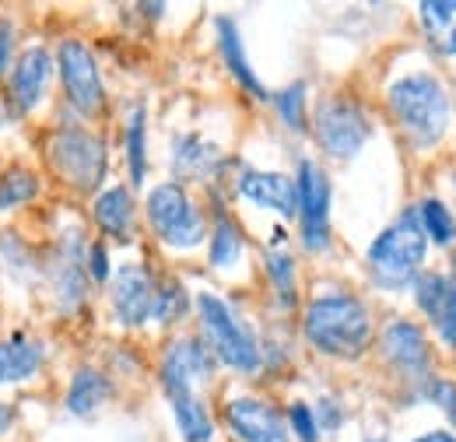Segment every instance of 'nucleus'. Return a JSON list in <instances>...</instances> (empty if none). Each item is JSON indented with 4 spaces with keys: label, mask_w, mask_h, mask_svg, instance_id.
Instances as JSON below:
<instances>
[{
    "label": "nucleus",
    "mask_w": 456,
    "mask_h": 442,
    "mask_svg": "<svg viewBox=\"0 0 456 442\" xmlns=\"http://www.w3.org/2000/svg\"><path fill=\"white\" fill-rule=\"evenodd\" d=\"M383 355L397 365L403 376H428V365H432V355H428V340L425 333L418 331L414 323H390L383 331Z\"/></svg>",
    "instance_id": "2eb2a0df"
},
{
    "label": "nucleus",
    "mask_w": 456,
    "mask_h": 442,
    "mask_svg": "<svg viewBox=\"0 0 456 442\" xmlns=\"http://www.w3.org/2000/svg\"><path fill=\"white\" fill-rule=\"evenodd\" d=\"M418 442H456L450 432H428V436H421Z\"/></svg>",
    "instance_id": "e433bc0d"
},
{
    "label": "nucleus",
    "mask_w": 456,
    "mask_h": 442,
    "mask_svg": "<svg viewBox=\"0 0 456 442\" xmlns=\"http://www.w3.org/2000/svg\"><path fill=\"white\" fill-rule=\"evenodd\" d=\"M0 119H4V116H0Z\"/></svg>",
    "instance_id": "58836bf2"
},
{
    "label": "nucleus",
    "mask_w": 456,
    "mask_h": 442,
    "mask_svg": "<svg viewBox=\"0 0 456 442\" xmlns=\"http://www.w3.org/2000/svg\"><path fill=\"white\" fill-rule=\"evenodd\" d=\"M218 162H222V151L211 141H204L200 134H186V137L175 141V151H172L175 176H183V179H208L218 168Z\"/></svg>",
    "instance_id": "a211bd4d"
},
{
    "label": "nucleus",
    "mask_w": 456,
    "mask_h": 442,
    "mask_svg": "<svg viewBox=\"0 0 456 442\" xmlns=\"http://www.w3.org/2000/svg\"><path fill=\"white\" fill-rule=\"evenodd\" d=\"M372 127L362 106L347 102V99H327L316 110V141L330 159H351L362 151V144L369 141Z\"/></svg>",
    "instance_id": "6e6552de"
},
{
    "label": "nucleus",
    "mask_w": 456,
    "mask_h": 442,
    "mask_svg": "<svg viewBox=\"0 0 456 442\" xmlns=\"http://www.w3.org/2000/svg\"><path fill=\"white\" fill-rule=\"evenodd\" d=\"M320 418H323V429H338V425H341V411L334 407V400H323Z\"/></svg>",
    "instance_id": "f704fd0d"
},
{
    "label": "nucleus",
    "mask_w": 456,
    "mask_h": 442,
    "mask_svg": "<svg viewBox=\"0 0 456 442\" xmlns=\"http://www.w3.org/2000/svg\"><path fill=\"white\" fill-rule=\"evenodd\" d=\"M288 425H291V432H295L298 442H320V422H316V414H313L309 404L295 400L288 407Z\"/></svg>",
    "instance_id": "c756f323"
},
{
    "label": "nucleus",
    "mask_w": 456,
    "mask_h": 442,
    "mask_svg": "<svg viewBox=\"0 0 456 442\" xmlns=\"http://www.w3.org/2000/svg\"><path fill=\"white\" fill-rule=\"evenodd\" d=\"M43 362H46L43 340H32V337H21V333L0 340V387L28 383L39 372Z\"/></svg>",
    "instance_id": "dca6fc26"
},
{
    "label": "nucleus",
    "mask_w": 456,
    "mask_h": 442,
    "mask_svg": "<svg viewBox=\"0 0 456 442\" xmlns=\"http://www.w3.org/2000/svg\"><path fill=\"white\" fill-rule=\"evenodd\" d=\"M390 110L403 127V134L418 144L428 148L446 134L450 123V99L439 78L432 74H407L390 85Z\"/></svg>",
    "instance_id": "f03ea898"
},
{
    "label": "nucleus",
    "mask_w": 456,
    "mask_h": 442,
    "mask_svg": "<svg viewBox=\"0 0 456 442\" xmlns=\"http://www.w3.org/2000/svg\"><path fill=\"white\" fill-rule=\"evenodd\" d=\"M110 302H113V316L123 327H141L151 320L155 309V281L141 264H126L116 271Z\"/></svg>",
    "instance_id": "9b49d317"
},
{
    "label": "nucleus",
    "mask_w": 456,
    "mask_h": 442,
    "mask_svg": "<svg viewBox=\"0 0 456 442\" xmlns=\"http://www.w3.org/2000/svg\"><path fill=\"white\" fill-rule=\"evenodd\" d=\"M432 320H436V331L450 344H456V277H446V288H443L439 306L432 309Z\"/></svg>",
    "instance_id": "cd10ccee"
},
{
    "label": "nucleus",
    "mask_w": 456,
    "mask_h": 442,
    "mask_svg": "<svg viewBox=\"0 0 456 442\" xmlns=\"http://www.w3.org/2000/svg\"><path fill=\"white\" fill-rule=\"evenodd\" d=\"M88 274H92V281H106L110 277V257H106V246L102 242H92L88 246Z\"/></svg>",
    "instance_id": "72a5a7b5"
},
{
    "label": "nucleus",
    "mask_w": 456,
    "mask_h": 442,
    "mask_svg": "<svg viewBox=\"0 0 456 442\" xmlns=\"http://www.w3.org/2000/svg\"><path fill=\"white\" fill-rule=\"evenodd\" d=\"M211 376H215V355L200 340L183 337L166 351V362H162L166 393H197V387L208 383Z\"/></svg>",
    "instance_id": "9d476101"
},
{
    "label": "nucleus",
    "mask_w": 456,
    "mask_h": 442,
    "mask_svg": "<svg viewBox=\"0 0 456 442\" xmlns=\"http://www.w3.org/2000/svg\"><path fill=\"white\" fill-rule=\"evenodd\" d=\"M428 397H432V400H436V404H439V407H443V411L456 422V383L436 380V383L428 387Z\"/></svg>",
    "instance_id": "473e14b6"
},
{
    "label": "nucleus",
    "mask_w": 456,
    "mask_h": 442,
    "mask_svg": "<svg viewBox=\"0 0 456 442\" xmlns=\"http://www.w3.org/2000/svg\"><path fill=\"white\" fill-rule=\"evenodd\" d=\"M372 442H387V439H372Z\"/></svg>",
    "instance_id": "4c0bfd02"
},
{
    "label": "nucleus",
    "mask_w": 456,
    "mask_h": 442,
    "mask_svg": "<svg viewBox=\"0 0 456 442\" xmlns=\"http://www.w3.org/2000/svg\"><path fill=\"white\" fill-rule=\"evenodd\" d=\"M50 162L74 190H95L106 176V144L85 127H60L50 141Z\"/></svg>",
    "instance_id": "423d86ee"
},
{
    "label": "nucleus",
    "mask_w": 456,
    "mask_h": 442,
    "mask_svg": "<svg viewBox=\"0 0 456 442\" xmlns=\"http://www.w3.org/2000/svg\"><path fill=\"white\" fill-rule=\"evenodd\" d=\"M57 70L63 78V92L67 102L81 116H95L106 102V88H102V74H99V60L95 53L81 43V39H63L57 50Z\"/></svg>",
    "instance_id": "0eeeda50"
},
{
    "label": "nucleus",
    "mask_w": 456,
    "mask_h": 442,
    "mask_svg": "<svg viewBox=\"0 0 456 442\" xmlns=\"http://www.w3.org/2000/svg\"><path fill=\"white\" fill-rule=\"evenodd\" d=\"M425 242H428V235L421 228L418 211H403L369 246V271L376 277V284H383V288H403V284H411L418 277V271H421Z\"/></svg>",
    "instance_id": "7ed1b4c3"
},
{
    "label": "nucleus",
    "mask_w": 456,
    "mask_h": 442,
    "mask_svg": "<svg viewBox=\"0 0 456 442\" xmlns=\"http://www.w3.org/2000/svg\"><path fill=\"white\" fill-rule=\"evenodd\" d=\"M242 260V232L232 218H218L215 232H211V264L218 271H228Z\"/></svg>",
    "instance_id": "b1692460"
},
{
    "label": "nucleus",
    "mask_w": 456,
    "mask_h": 442,
    "mask_svg": "<svg viewBox=\"0 0 456 442\" xmlns=\"http://www.w3.org/2000/svg\"><path fill=\"white\" fill-rule=\"evenodd\" d=\"M190 299H186V288L179 281H166V284H155V309H151V320L159 323H175L183 320Z\"/></svg>",
    "instance_id": "a878e982"
},
{
    "label": "nucleus",
    "mask_w": 456,
    "mask_h": 442,
    "mask_svg": "<svg viewBox=\"0 0 456 442\" xmlns=\"http://www.w3.org/2000/svg\"><path fill=\"white\" fill-rule=\"evenodd\" d=\"M418 218H421L425 235L436 239L439 246H446V242H453L456 239V221H453V215L446 211V204H439V201H425Z\"/></svg>",
    "instance_id": "bb28decb"
},
{
    "label": "nucleus",
    "mask_w": 456,
    "mask_h": 442,
    "mask_svg": "<svg viewBox=\"0 0 456 442\" xmlns=\"http://www.w3.org/2000/svg\"><path fill=\"white\" fill-rule=\"evenodd\" d=\"M305 337L320 355L358 358L372 340V316L354 295H320L305 309Z\"/></svg>",
    "instance_id": "f257e3e1"
},
{
    "label": "nucleus",
    "mask_w": 456,
    "mask_h": 442,
    "mask_svg": "<svg viewBox=\"0 0 456 442\" xmlns=\"http://www.w3.org/2000/svg\"><path fill=\"white\" fill-rule=\"evenodd\" d=\"M172 400V414H175V425L183 432L186 442H211L215 436V422L211 414L204 411L200 397L197 393H169Z\"/></svg>",
    "instance_id": "412c9836"
},
{
    "label": "nucleus",
    "mask_w": 456,
    "mask_h": 442,
    "mask_svg": "<svg viewBox=\"0 0 456 442\" xmlns=\"http://www.w3.org/2000/svg\"><path fill=\"white\" fill-rule=\"evenodd\" d=\"M218 46H222V56H225L232 78H235V81H239V85H242L249 95L267 99V88L256 81V74H253L249 60H246V53H242V39H239L235 21H228V18H222V21H218Z\"/></svg>",
    "instance_id": "aec40b11"
},
{
    "label": "nucleus",
    "mask_w": 456,
    "mask_h": 442,
    "mask_svg": "<svg viewBox=\"0 0 456 442\" xmlns=\"http://www.w3.org/2000/svg\"><path fill=\"white\" fill-rule=\"evenodd\" d=\"M197 313H200V327H204L208 348L215 358H222L235 372H256L260 369L256 337L218 295H211V291L197 295Z\"/></svg>",
    "instance_id": "20e7f679"
},
{
    "label": "nucleus",
    "mask_w": 456,
    "mask_h": 442,
    "mask_svg": "<svg viewBox=\"0 0 456 442\" xmlns=\"http://www.w3.org/2000/svg\"><path fill=\"white\" fill-rule=\"evenodd\" d=\"M298 218H302V242L305 250H323L330 235V179L316 162H302L298 179Z\"/></svg>",
    "instance_id": "1a4fd4ad"
},
{
    "label": "nucleus",
    "mask_w": 456,
    "mask_h": 442,
    "mask_svg": "<svg viewBox=\"0 0 456 442\" xmlns=\"http://www.w3.org/2000/svg\"><path fill=\"white\" fill-rule=\"evenodd\" d=\"M267 274L274 281V288L281 291V299L291 302V288H295V264H291V257L281 253V250H271L267 253Z\"/></svg>",
    "instance_id": "7c9ffc66"
},
{
    "label": "nucleus",
    "mask_w": 456,
    "mask_h": 442,
    "mask_svg": "<svg viewBox=\"0 0 456 442\" xmlns=\"http://www.w3.org/2000/svg\"><path fill=\"white\" fill-rule=\"evenodd\" d=\"M278 112L291 130H302L305 127V85H291L278 95Z\"/></svg>",
    "instance_id": "c85d7f7f"
},
{
    "label": "nucleus",
    "mask_w": 456,
    "mask_h": 442,
    "mask_svg": "<svg viewBox=\"0 0 456 442\" xmlns=\"http://www.w3.org/2000/svg\"><path fill=\"white\" fill-rule=\"evenodd\" d=\"M110 397H113V387H110V380H106L99 369H77L74 380H70V389H67V400H63V404H67L70 414L88 418V414H95Z\"/></svg>",
    "instance_id": "6ab92c4d"
},
{
    "label": "nucleus",
    "mask_w": 456,
    "mask_h": 442,
    "mask_svg": "<svg viewBox=\"0 0 456 442\" xmlns=\"http://www.w3.org/2000/svg\"><path fill=\"white\" fill-rule=\"evenodd\" d=\"M148 221L151 232L172 246V250H193L204 242L208 228H204V215L197 211V204L190 201V193L179 183H162L148 193Z\"/></svg>",
    "instance_id": "39448f33"
},
{
    "label": "nucleus",
    "mask_w": 456,
    "mask_h": 442,
    "mask_svg": "<svg viewBox=\"0 0 456 442\" xmlns=\"http://www.w3.org/2000/svg\"><path fill=\"white\" fill-rule=\"evenodd\" d=\"M14 67V21L0 18V78Z\"/></svg>",
    "instance_id": "2f4dec72"
},
{
    "label": "nucleus",
    "mask_w": 456,
    "mask_h": 442,
    "mask_svg": "<svg viewBox=\"0 0 456 442\" xmlns=\"http://www.w3.org/2000/svg\"><path fill=\"white\" fill-rule=\"evenodd\" d=\"M148 123H144V106L130 112V123H126V162H130V183L141 186L144 183V172H148Z\"/></svg>",
    "instance_id": "5701e85b"
},
{
    "label": "nucleus",
    "mask_w": 456,
    "mask_h": 442,
    "mask_svg": "<svg viewBox=\"0 0 456 442\" xmlns=\"http://www.w3.org/2000/svg\"><path fill=\"white\" fill-rule=\"evenodd\" d=\"M53 78V56L46 46H28L14 63V78H11V102L21 112L39 110V102L46 99Z\"/></svg>",
    "instance_id": "ddd939ff"
},
{
    "label": "nucleus",
    "mask_w": 456,
    "mask_h": 442,
    "mask_svg": "<svg viewBox=\"0 0 456 442\" xmlns=\"http://www.w3.org/2000/svg\"><path fill=\"white\" fill-rule=\"evenodd\" d=\"M36 193H39L36 172H28V168H7L0 176V211H14V208L28 204V201H36Z\"/></svg>",
    "instance_id": "393cba45"
},
{
    "label": "nucleus",
    "mask_w": 456,
    "mask_h": 442,
    "mask_svg": "<svg viewBox=\"0 0 456 442\" xmlns=\"http://www.w3.org/2000/svg\"><path fill=\"white\" fill-rule=\"evenodd\" d=\"M228 425H232L235 439L242 442H291L278 407H271L267 400H256V397L232 400L228 404Z\"/></svg>",
    "instance_id": "f8f14e48"
},
{
    "label": "nucleus",
    "mask_w": 456,
    "mask_h": 442,
    "mask_svg": "<svg viewBox=\"0 0 456 442\" xmlns=\"http://www.w3.org/2000/svg\"><path fill=\"white\" fill-rule=\"evenodd\" d=\"M239 193L267 211H278L281 218H291L298 211V193H295V179H288L285 172H242L239 179Z\"/></svg>",
    "instance_id": "4468645a"
},
{
    "label": "nucleus",
    "mask_w": 456,
    "mask_h": 442,
    "mask_svg": "<svg viewBox=\"0 0 456 442\" xmlns=\"http://www.w3.org/2000/svg\"><path fill=\"white\" fill-rule=\"evenodd\" d=\"M421 21L439 53H456V0H425L421 4Z\"/></svg>",
    "instance_id": "4be33fe9"
},
{
    "label": "nucleus",
    "mask_w": 456,
    "mask_h": 442,
    "mask_svg": "<svg viewBox=\"0 0 456 442\" xmlns=\"http://www.w3.org/2000/svg\"><path fill=\"white\" fill-rule=\"evenodd\" d=\"M92 215L99 221V228L106 235H113L119 242H130L134 239V197L126 186H110L95 197L92 204Z\"/></svg>",
    "instance_id": "f3484780"
},
{
    "label": "nucleus",
    "mask_w": 456,
    "mask_h": 442,
    "mask_svg": "<svg viewBox=\"0 0 456 442\" xmlns=\"http://www.w3.org/2000/svg\"><path fill=\"white\" fill-rule=\"evenodd\" d=\"M11 425H14V411H11V407H7L4 400H0V436H4V432H7Z\"/></svg>",
    "instance_id": "c9c22d12"
}]
</instances>
